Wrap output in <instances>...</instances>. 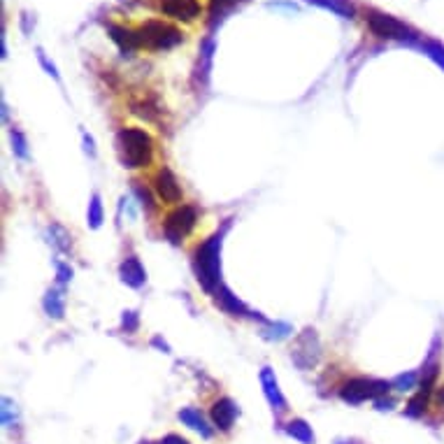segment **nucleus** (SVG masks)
<instances>
[{"label": "nucleus", "mask_w": 444, "mask_h": 444, "mask_svg": "<svg viewBox=\"0 0 444 444\" xmlns=\"http://www.w3.org/2000/svg\"><path fill=\"white\" fill-rule=\"evenodd\" d=\"M117 147L121 163L126 168H147L152 161L154 144L149 133H144L142 128H123L117 135Z\"/></svg>", "instance_id": "nucleus-1"}, {"label": "nucleus", "mask_w": 444, "mask_h": 444, "mask_svg": "<svg viewBox=\"0 0 444 444\" xmlns=\"http://www.w3.org/2000/svg\"><path fill=\"white\" fill-rule=\"evenodd\" d=\"M219 251H221V233L210 237L207 242L198 246L195 251V275L205 291H215L219 284Z\"/></svg>", "instance_id": "nucleus-2"}, {"label": "nucleus", "mask_w": 444, "mask_h": 444, "mask_svg": "<svg viewBox=\"0 0 444 444\" xmlns=\"http://www.w3.org/2000/svg\"><path fill=\"white\" fill-rule=\"evenodd\" d=\"M137 40L140 47H149V49H170L182 42V33L175 26L163 21H147L142 28L137 30Z\"/></svg>", "instance_id": "nucleus-3"}, {"label": "nucleus", "mask_w": 444, "mask_h": 444, "mask_svg": "<svg viewBox=\"0 0 444 444\" xmlns=\"http://www.w3.org/2000/svg\"><path fill=\"white\" fill-rule=\"evenodd\" d=\"M393 389L391 382H382V380H365V377H356V380H349L347 384L340 389V396L344 402H351V405H360L365 400L380 398L384 393H389Z\"/></svg>", "instance_id": "nucleus-4"}, {"label": "nucleus", "mask_w": 444, "mask_h": 444, "mask_svg": "<svg viewBox=\"0 0 444 444\" xmlns=\"http://www.w3.org/2000/svg\"><path fill=\"white\" fill-rule=\"evenodd\" d=\"M368 26L377 38L407 40V42L416 38V33L409 26H405L402 21L393 19V16H389V14H382V12H368Z\"/></svg>", "instance_id": "nucleus-5"}, {"label": "nucleus", "mask_w": 444, "mask_h": 444, "mask_svg": "<svg viewBox=\"0 0 444 444\" xmlns=\"http://www.w3.org/2000/svg\"><path fill=\"white\" fill-rule=\"evenodd\" d=\"M195 221H198V215H195V210L188 207V205L175 210L166 219V235H168V240L175 242V244L182 242V237H186L195 228Z\"/></svg>", "instance_id": "nucleus-6"}, {"label": "nucleus", "mask_w": 444, "mask_h": 444, "mask_svg": "<svg viewBox=\"0 0 444 444\" xmlns=\"http://www.w3.org/2000/svg\"><path fill=\"white\" fill-rule=\"evenodd\" d=\"M154 191L159 193V198L163 203H179L182 200V188H179V182H177V177H175V172L168 170V168H163L159 170V175H156L154 179Z\"/></svg>", "instance_id": "nucleus-7"}, {"label": "nucleus", "mask_w": 444, "mask_h": 444, "mask_svg": "<svg viewBox=\"0 0 444 444\" xmlns=\"http://www.w3.org/2000/svg\"><path fill=\"white\" fill-rule=\"evenodd\" d=\"M161 12L179 21H193L200 16L198 0H161Z\"/></svg>", "instance_id": "nucleus-8"}, {"label": "nucleus", "mask_w": 444, "mask_h": 444, "mask_svg": "<svg viewBox=\"0 0 444 444\" xmlns=\"http://www.w3.org/2000/svg\"><path fill=\"white\" fill-rule=\"evenodd\" d=\"M235 419H237V407L233 400L221 398L215 402V407H212V421H215L217 428L230 431V426L235 423Z\"/></svg>", "instance_id": "nucleus-9"}, {"label": "nucleus", "mask_w": 444, "mask_h": 444, "mask_svg": "<svg viewBox=\"0 0 444 444\" xmlns=\"http://www.w3.org/2000/svg\"><path fill=\"white\" fill-rule=\"evenodd\" d=\"M119 273H121V282L133 286V289H140V286L147 282V273H144L142 263H140V258H135V256H128L126 261H123Z\"/></svg>", "instance_id": "nucleus-10"}, {"label": "nucleus", "mask_w": 444, "mask_h": 444, "mask_svg": "<svg viewBox=\"0 0 444 444\" xmlns=\"http://www.w3.org/2000/svg\"><path fill=\"white\" fill-rule=\"evenodd\" d=\"M302 353L307 356V368H312L317 363V358H319V337L314 335V331H305V335H302L298 340V344H295V349H293V360H295V363L302 358Z\"/></svg>", "instance_id": "nucleus-11"}, {"label": "nucleus", "mask_w": 444, "mask_h": 444, "mask_svg": "<svg viewBox=\"0 0 444 444\" xmlns=\"http://www.w3.org/2000/svg\"><path fill=\"white\" fill-rule=\"evenodd\" d=\"M261 382H263V389H266V396H268V402L273 405L275 409H279V412H284L286 409V400L282 396V391H279V384L275 380V375H273V370L266 368L261 372Z\"/></svg>", "instance_id": "nucleus-12"}, {"label": "nucleus", "mask_w": 444, "mask_h": 444, "mask_svg": "<svg viewBox=\"0 0 444 444\" xmlns=\"http://www.w3.org/2000/svg\"><path fill=\"white\" fill-rule=\"evenodd\" d=\"M179 421H182L184 426H188L191 431L200 433L205 440L212 438V428L207 426V421H205V416L200 414V409H195V407L182 409V412H179Z\"/></svg>", "instance_id": "nucleus-13"}, {"label": "nucleus", "mask_w": 444, "mask_h": 444, "mask_svg": "<svg viewBox=\"0 0 444 444\" xmlns=\"http://www.w3.org/2000/svg\"><path fill=\"white\" fill-rule=\"evenodd\" d=\"M217 302L221 305V309L228 312L230 317H242V314H246V307H244L242 302L237 300L235 295L230 293L228 289H224V286H219V291H217Z\"/></svg>", "instance_id": "nucleus-14"}, {"label": "nucleus", "mask_w": 444, "mask_h": 444, "mask_svg": "<svg viewBox=\"0 0 444 444\" xmlns=\"http://www.w3.org/2000/svg\"><path fill=\"white\" fill-rule=\"evenodd\" d=\"M45 312L49 317H54V319H63V314H65V295H63V291L54 289V291H49L45 295Z\"/></svg>", "instance_id": "nucleus-15"}, {"label": "nucleus", "mask_w": 444, "mask_h": 444, "mask_svg": "<svg viewBox=\"0 0 444 444\" xmlns=\"http://www.w3.org/2000/svg\"><path fill=\"white\" fill-rule=\"evenodd\" d=\"M286 433L295 438L302 444H314V433H312V426H307V421H302V419H293L286 426Z\"/></svg>", "instance_id": "nucleus-16"}, {"label": "nucleus", "mask_w": 444, "mask_h": 444, "mask_svg": "<svg viewBox=\"0 0 444 444\" xmlns=\"http://www.w3.org/2000/svg\"><path fill=\"white\" fill-rule=\"evenodd\" d=\"M309 3L326 7V10L340 14V16H344V19H351L353 16V5L349 3V0H309Z\"/></svg>", "instance_id": "nucleus-17"}, {"label": "nucleus", "mask_w": 444, "mask_h": 444, "mask_svg": "<svg viewBox=\"0 0 444 444\" xmlns=\"http://www.w3.org/2000/svg\"><path fill=\"white\" fill-rule=\"evenodd\" d=\"M431 396L433 393H426V391H419L416 396L407 402V414L409 416H421L428 412V405H431Z\"/></svg>", "instance_id": "nucleus-18"}, {"label": "nucleus", "mask_w": 444, "mask_h": 444, "mask_svg": "<svg viewBox=\"0 0 444 444\" xmlns=\"http://www.w3.org/2000/svg\"><path fill=\"white\" fill-rule=\"evenodd\" d=\"M49 242H52L56 249L59 251H70V235H68V230L61 228V226H52L49 228Z\"/></svg>", "instance_id": "nucleus-19"}, {"label": "nucleus", "mask_w": 444, "mask_h": 444, "mask_svg": "<svg viewBox=\"0 0 444 444\" xmlns=\"http://www.w3.org/2000/svg\"><path fill=\"white\" fill-rule=\"evenodd\" d=\"M103 224V205H101V195L93 193L91 203H89V226L98 228Z\"/></svg>", "instance_id": "nucleus-20"}, {"label": "nucleus", "mask_w": 444, "mask_h": 444, "mask_svg": "<svg viewBox=\"0 0 444 444\" xmlns=\"http://www.w3.org/2000/svg\"><path fill=\"white\" fill-rule=\"evenodd\" d=\"M416 382H419V375L416 372H407V375H400V377H396V380L391 382V386L396 391H412L414 386H416Z\"/></svg>", "instance_id": "nucleus-21"}, {"label": "nucleus", "mask_w": 444, "mask_h": 444, "mask_svg": "<svg viewBox=\"0 0 444 444\" xmlns=\"http://www.w3.org/2000/svg\"><path fill=\"white\" fill-rule=\"evenodd\" d=\"M3 423L5 428H12L16 423V405L10 398H3Z\"/></svg>", "instance_id": "nucleus-22"}, {"label": "nucleus", "mask_w": 444, "mask_h": 444, "mask_svg": "<svg viewBox=\"0 0 444 444\" xmlns=\"http://www.w3.org/2000/svg\"><path fill=\"white\" fill-rule=\"evenodd\" d=\"M12 144H14V154L19 159H28V149H26V140L19 133V130H12Z\"/></svg>", "instance_id": "nucleus-23"}, {"label": "nucleus", "mask_w": 444, "mask_h": 444, "mask_svg": "<svg viewBox=\"0 0 444 444\" xmlns=\"http://www.w3.org/2000/svg\"><path fill=\"white\" fill-rule=\"evenodd\" d=\"M426 52H428V56H433V59L444 68V47L435 45V42H428V45H426Z\"/></svg>", "instance_id": "nucleus-24"}, {"label": "nucleus", "mask_w": 444, "mask_h": 444, "mask_svg": "<svg viewBox=\"0 0 444 444\" xmlns=\"http://www.w3.org/2000/svg\"><path fill=\"white\" fill-rule=\"evenodd\" d=\"M56 275H59V282L61 284L70 282V279H72V268L65 266V263H56Z\"/></svg>", "instance_id": "nucleus-25"}, {"label": "nucleus", "mask_w": 444, "mask_h": 444, "mask_svg": "<svg viewBox=\"0 0 444 444\" xmlns=\"http://www.w3.org/2000/svg\"><path fill=\"white\" fill-rule=\"evenodd\" d=\"M123 328H126L128 333H133L137 328V314L135 312H126V314H123Z\"/></svg>", "instance_id": "nucleus-26"}, {"label": "nucleus", "mask_w": 444, "mask_h": 444, "mask_svg": "<svg viewBox=\"0 0 444 444\" xmlns=\"http://www.w3.org/2000/svg\"><path fill=\"white\" fill-rule=\"evenodd\" d=\"M237 3H242V0H212V5H215L217 10H226V7H233Z\"/></svg>", "instance_id": "nucleus-27"}, {"label": "nucleus", "mask_w": 444, "mask_h": 444, "mask_svg": "<svg viewBox=\"0 0 444 444\" xmlns=\"http://www.w3.org/2000/svg\"><path fill=\"white\" fill-rule=\"evenodd\" d=\"M135 193L140 195V198H142V205H147V207H152V198H149V193H147L144 188L140 186L137 182H135Z\"/></svg>", "instance_id": "nucleus-28"}, {"label": "nucleus", "mask_w": 444, "mask_h": 444, "mask_svg": "<svg viewBox=\"0 0 444 444\" xmlns=\"http://www.w3.org/2000/svg\"><path fill=\"white\" fill-rule=\"evenodd\" d=\"M159 444H188V440L184 438H179V435H166Z\"/></svg>", "instance_id": "nucleus-29"}, {"label": "nucleus", "mask_w": 444, "mask_h": 444, "mask_svg": "<svg viewBox=\"0 0 444 444\" xmlns=\"http://www.w3.org/2000/svg\"><path fill=\"white\" fill-rule=\"evenodd\" d=\"M391 405H393V400H389V398H386V400H377V407H380V409H391Z\"/></svg>", "instance_id": "nucleus-30"}, {"label": "nucleus", "mask_w": 444, "mask_h": 444, "mask_svg": "<svg viewBox=\"0 0 444 444\" xmlns=\"http://www.w3.org/2000/svg\"><path fill=\"white\" fill-rule=\"evenodd\" d=\"M84 140H86V152H89V154H91V156H93V154H96V149H93V140H91V137H89V135H86Z\"/></svg>", "instance_id": "nucleus-31"}, {"label": "nucleus", "mask_w": 444, "mask_h": 444, "mask_svg": "<svg viewBox=\"0 0 444 444\" xmlns=\"http://www.w3.org/2000/svg\"><path fill=\"white\" fill-rule=\"evenodd\" d=\"M438 405L444 407V386H440V389H438Z\"/></svg>", "instance_id": "nucleus-32"}]
</instances>
